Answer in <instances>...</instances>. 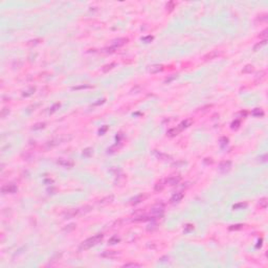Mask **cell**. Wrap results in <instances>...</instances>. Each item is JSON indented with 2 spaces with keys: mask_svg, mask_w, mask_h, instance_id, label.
Wrapping results in <instances>:
<instances>
[{
  "mask_svg": "<svg viewBox=\"0 0 268 268\" xmlns=\"http://www.w3.org/2000/svg\"><path fill=\"white\" fill-rule=\"evenodd\" d=\"M103 238H104V235L103 234H98V235H95L91 238H88L87 240H85L84 242H82L81 244V246H80V249L81 250H86V249H89V248H91L93 246H95L97 244H99L101 241L103 240Z\"/></svg>",
  "mask_w": 268,
  "mask_h": 268,
  "instance_id": "cell-1",
  "label": "cell"
},
{
  "mask_svg": "<svg viewBox=\"0 0 268 268\" xmlns=\"http://www.w3.org/2000/svg\"><path fill=\"white\" fill-rule=\"evenodd\" d=\"M16 191H17V187L14 183H8L5 186H3L1 189L2 194H14L16 193Z\"/></svg>",
  "mask_w": 268,
  "mask_h": 268,
  "instance_id": "cell-2",
  "label": "cell"
},
{
  "mask_svg": "<svg viewBox=\"0 0 268 268\" xmlns=\"http://www.w3.org/2000/svg\"><path fill=\"white\" fill-rule=\"evenodd\" d=\"M231 168V161L229 160H224L219 163V171L221 173H227Z\"/></svg>",
  "mask_w": 268,
  "mask_h": 268,
  "instance_id": "cell-3",
  "label": "cell"
},
{
  "mask_svg": "<svg viewBox=\"0 0 268 268\" xmlns=\"http://www.w3.org/2000/svg\"><path fill=\"white\" fill-rule=\"evenodd\" d=\"M181 180V177L179 175H174V176H170L169 178H166L164 180L165 181V184H168V186H176L180 182Z\"/></svg>",
  "mask_w": 268,
  "mask_h": 268,
  "instance_id": "cell-4",
  "label": "cell"
},
{
  "mask_svg": "<svg viewBox=\"0 0 268 268\" xmlns=\"http://www.w3.org/2000/svg\"><path fill=\"white\" fill-rule=\"evenodd\" d=\"M147 198H148V195L147 194H139V195L135 196V197H133L132 199L130 200V204H132V205L138 204V203H140V202L145 201Z\"/></svg>",
  "mask_w": 268,
  "mask_h": 268,
  "instance_id": "cell-5",
  "label": "cell"
},
{
  "mask_svg": "<svg viewBox=\"0 0 268 268\" xmlns=\"http://www.w3.org/2000/svg\"><path fill=\"white\" fill-rule=\"evenodd\" d=\"M80 208H71V210H68L67 212H65L64 214V218L65 219H70V218H73L75 216L80 215Z\"/></svg>",
  "mask_w": 268,
  "mask_h": 268,
  "instance_id": "cell-6",
  "label": "cell"
},
{
  "mask_svg": "<svg viewBox=\"0 0 268 268\" xmlns=\"http://www.w3.org/2000/svg\"><path fill=\"white\" fill-rule=\"evenodd\" d=\"M127 43H128V39L127 38H118V39L113 41L111 46H113L115 49H117V48H120V47L124 46L125 44H127Z\"/></svg>",
  "mask_w": 268,
  "mask_h": 268,
  "instance_id": "cell-7",
  "label": "cell"
},
{
  "mask_svg": "<svg viewBox=\"0 0 268 268\" xmlns=\"http://www.w3.org/2000/svg\"><path fill=\"white\" fill-rule=\"evenodd\" d=\"M220 56V51L218 50H211L210 52H207L206 55L203 56V61H210V60H214V59H216L217 57Z\"/></svg>",
  "mask_w": 268,
  "mask_h": 268,
  "instance_id": "cell-8",
  "label": "cell"
},
{
  "mask_svg": "<svg viewBox=\"0 0 268 268\" xmlns=\"http://www.w3.org/2000/svg\"><path fill=\"white\" fill-rule=\"evenodd\" d=\"M57 163L59 165H61L63 166V168H67V169H70V168H72V166L74 165L73 161H71V160H68V159H59Z\"/></svg>",
  "mask_w": 268,
  "mask_h": 268,
  "instance_id": "cell-9",
  "label": "cell"
},
{
  "mask_svg": "<svg viewBox=\"0 0 268 268\" xmlns=\"http://www.w3.org/2000/svg\"><path fill=\"white\" fill-rule=\"evenodd\" d=\"M192 124H193V120H192V118H188V120H184L183 122H181L177 127H178V129H179L180 131H182L184 129L189 128L190 126H192Z\"/></svg>",
  "mask_w": 268,
  "mask_h": 268,
  "instance_id": "cell-10",
  "label": "cell"
},
{
  "mask_svg": "<svg viewBox=\"0 0 268 268\" xmlns=\"http://www.w3.org/2000/svg\"><path fill=\"white\" fill-rule=\"evenodd\" d=\"M183 193H181V192H177V193H175L173 196H172L171 197V203H178V202H180L181 200H182V198H183Z\"/></svg>",
  "mask_w": 268,
  "mask_h": 268,
  "instance_id": "cell-11",
  "label": "cell"
},
{
  "mask_svg": "<svg viewBox=\"0 0 268 268\" xmlns=\"http://www.w3.org/2000/svg\"><path fill=\"white\" fill-rule=\"evenodd\" d=\"M163 70V66L162 65H159V64H155V65H152L149 68V72L150 73H158L160 71Z\"/></svg>",
  "mask_w": 268,
  "mask_h": 268,
  "instance_id": "cell-12",
  "label": "cell"
},
{
  "mask_svg": "<svg viewBox=\"0 0 268 268\" xmlns=\"http://www.w3.org/2000/svg\"><path fill=\"white\" fill-rule=\"evenodd\" d=\"M113 199H114V197H113V195L107 196L106 198H103V199H101V200L99 201V204H101V205H106V204H109V203H111V202L113 201Z\"/></svg>",
  "mask_w": 268,
  "mask_h": 268,
  "instance_id": "cell-13",
  "label": "cell"
},
{
  "mask_svg": "<svg viewBox=\"0 0 268 268\" xmlns=\"http://www.w3.org/2000/svg\"><path fill=\"white\" fill-rule=\"evenodd\" d=\"M118 254V252L116 250H106L102 253L103 258H114Z\"/></svg>",
  "mask_w": 268,
  "mask_h": 268,
  "instance_id": "cell-14",
  "label": "cell"
},
{
  "mask_svg": "<svg viewBox=\"0 0 268 268\" xmlns=\"http://www.w3.org/2000/svg\"><path fill=\"white\" fill-rule=\"evenodd\" d=\"M165 186H166L165 181L164 180H160L155 184V187H154V191H155V192H161Z\"/></svg>",
  "mask_w": 268,
  "mask_h": 268,
  "instance_id": "cell-15",
  "label": "cell"
},
{
  "mask_svg": "<svg viewBox=\"0 0 268 268\" xmlns=\"http://www.w3.org/2000/svg\"><path fill=\"white\" fill-rule=\"evenodd\" d=\"M181 132V131L178 129V127H175V128H172V129H170L168 132H166V134H168V136H170V137H174V136H176V135H178Z\"/></svg>",
  "mask_w": 268,
  "mask_h": 268,
  "instance_id": "cell-16",
  "label": "cell"
},
{
  "mask_svg": "<svg viewBox=\"0 0 268 268\" xmlns=\"http://www.w3.org/2000/svg\"><path fill=\"white\" fill-rule=\"evenodd\" d=\"M154 155H155L158 159H161V160H168L171 158L169 155H166V154L161 153V152H157V151H154Z\"/></svg>",
  "mask_w": 268,
  "mask_h": 268,
  "instance_id": "cell-17",
  "label": "cell"
},
{
  "mask_svg": "<svg viewBox=\"0 0 268 268\" xmlns=\"http://www.w3.org/2000/svg\"><path fill=\"white\" fill-rule=\"evenodd\" d=\"M251 114L255 117H263L264 116V111L262 110L261 108H255L251 111Z\"/></svg>",
  "mask_w": 268,
  "mask_h": 268,
  "instance_id": "cell-18",
  "label": "cell"
},
{
  "mask_svg": "<svg viewBox=\"0 0 268 268\" xmlns=\"http://www.w3.org/2000/svg\"><path fill=\"white\" fill-rule=\"evenodd\" d=\"M115 63H110V64H107V65H105V66H103V68H102V71L103 72H108L109 70H111V69H113L115 67Z\"/></svg>",
  "mask_w": 268,
  "mask_h": 268,
  "instance_id": "cell-19",
  "label": "cell"
},
{
  "mask_svg": "<svg viewBox=\"0 0 268 268\" xmlns=\"http://www.w3.org/2000/svg\"><path fill=\"white\" fill-rule=\"evenodd\" d=\"M252 71H253V66L250 64H248L242 69V73H251Z\"/></svg>",
  "mask_w": 268,
  "mask_h": 268,
  "instance_id": "cell-20",
  "label": "cell"
},
{
  "mask_svg": "<svg viewBox=\"0 0 268 268\" xmlns=\"http://www.w3.org/2000/svg\"><path fill=\"white\" fill-rule=\"evenodd\" d=\"M90 88H92L91 85L84 84V85H79V86H74V87H72V90H81V89H90Z\"/></svg>",
  "mask_w": 268,
  "mask_h": 268,
  "instance_id": "cell-21",
  "label": "cell"
},
{
  "mask_svg": "<svg viewBox=\"0 0 268 268\" xmlns=\"http://www.w3.org/2000/svg\"><path fill=\"white\" fill-rule=\"evenodd\" d=\"M267 203H268V201H267V198L266 197H264V198H262V199H260V202H259V206L261 207V208H266L267 207Z\"/></svg>",
  "mask_w": 268,
  "mask_h": 268,
  "instance_id": "cell-22",
  "label": "cell"
},
{
  "mask_svg": "<svg viewBox=\"0 0 268 268\" xmlns=\"http://www.w3.org/2000/svg\"><path fill=\"white\" fill-rule=\"evenodd\" d=\"M266 42H267V39H266V40H263V41H261V42H259V43H257V44H255V45L253 46V50H254V51L259 50L262 46H264V45L266 44Z\"/></svg>",
  "mask_w": 268,
  "mask_h": 268,
  "instance_id": "cell-23",
  "label": "cell"
},
{
  "mask_svg": "<svg viewBox=\"0 0 268 268\" xmlns=\"http://www.w3.org/2000/svg\"><path fill=\"white\" fill-rule=\"evenodd\" d=\"M265 74H266L265 71H264V70H261L260 72L257 74V78H255V82H259V81L261 82L262 80H263V79L265 78Z\"/></svg>",
  "mask_w": 268,
  "mask_h": 268,
  "instance_id": "cell-24",
  "label": "cell"
},
{
  "mask_svg": "<svg viewBox=\"0 0 268 268\" xmlns=\"http://www.w3.org/2000/svg\"><path fill=\"white\" fill-rule=\"evenodd\" d=\"M121 241V238L120 237H117V236H113L111 237L110 239H109V244H111V245H113V244H116Z\"/></svg>",
  "mask_w": 268,
  "mask_h": 268,
  "instance_id": "cell-25",
  "label": "cell"
},
{
  "mask_svg": "<svg viewBox=\"0 0 268 268\" xmlns=\"http://www.w3.org/2000/svg\"><path fill=\"white\" fill-rule=\"evenodd\" d=\"M240 125H241L240 121H239V120H236V121H234L233 123H231V125H230V128L233 129V130H237V129H239Z\"/></svg>",
  "mask_w": 268,
  "mask_h": 268,
  "instance_id": "cell-26",
  "label": "cell"
},
{
  "mask_svg": "<svg viewBox=\"0 0 268 268\" xmlns=\"http://www.w3.org/2000/svg\"><path fill=\"white\" fill-rule=\"evenodd\" d=\"M92 210V207L91 206H89V205H85V206H83L80 208V213L81 214H86V213H89Z\"/></svg>",
  "mask_w": 268,
  "mask_h": 268,
  "instance_id": "cell-27",
  "label": "cell"
},
{
  "mask_svg": "<svg viewBox=\"0 0 268 268\" xmlns=\"http://www.w3.org/2000/svg\"><path fill=\"white\" fill-rule=\"evenodd\" d=\"M92 153H93V150L91 148H87L84 150V152H83V155H84L85 157H89V156H91L92 155Z\"/></svg>",
  "mask_w": 268,
  "mask_h": 268,
  "instance_id": "cell-28",
  "label": "cell"
},
{
  "mask_svg": "<svg viewBox=\"0 0 268 268\" xmlns=\"http://www.w3.org/2000/svg\"><path fill=\"white\" fill-rule=\"evenodd\" d=\"M174 8H175V2H173V1H170L169 3H166V5H165V9H166V11L168 12H172L174 10Z\"/></svg>",
  "mask_w": 268,
  "mask_h": 268,
  "instance_id": "cell-29",
  "label": "cell"
},
{
  "mask_svg": "<svg viewBox=\"0 0 268 268\" xmlns=\"http://www.w3.org/2000/svg\"><path fill=\"white\" fill-rule=\"evenodd\" d=\"M41 39H34V40H31V41H28L27 42V45L28 46H35V45H37V44H39L40 42H41Z\"/></svg>",
  "mask_w": 268,
  "mask_h": 268,
  "instance_id": "cell-30",
  "label": "cell"
},
{
  "mask_svg": "<svg viewBox=\"0 0 268 268\" xmlns=\"http://www.w3.org/2000/svg\"><path fill=\"white\" fill-rule=\"evenodd\" d=\"M247 206V203H244V202H240V203H237L233 206V210H239V208H244Z\"/></svg>",
  "mask_w": 268,
  "mask_h": 268,
  "instance_id": "cell-31",
  "label": "cell"
},
{
  "mask_svg": "<svg viewBox=\"0 0 268 268\" xmlns=\"http://www.w3.org/2000/svg\"><path fill=\"white\" fill-rule=\"evenodd\" d=\"M227 144H228V138L227 137H222L221 139H220V146H221V148L226 147Z\"/></svg>",
  "mask_w": 268,
  "mask_h": 268,
  "instance_id": "cell-32",
  "label": "cell"
},
{
  "mask_svg": "<svg viewBox=\"0 0 268 268\" xmlns=\"http://www.w3.org/2000/svg\"><path fill=\"white\" fill-rule=\"evenodd\" d=\"M60 106H61V104H60V103H56L55 105H53V106L51 107V108H49V113L51 114V113H53L55 111H57L59 108H60Z\"/></svg>",
  "mask_w": 268,
  "mask_h": 268,
  "instance_id": "cell-33",
  "label": "cell"
},
{
  "mask_svg": "<svg viewBox=\"0 0 268 268\" xmlns=\"http://www.w3.org/2000/svg\"><path fill=\"white\" fill-rule=\"evenodd\" d=\"M242 227H243V224L231 225V226H229V230H238V229H241Z\"/></svg>",
  "mask_w": 268,
  "mask_h": 268,
  "instance_id": "cell-34",
  "label": "cell"
},
{
  "mask_svg": "<svg viewBox=\"0 0 268 268\" xmlns=\"http://www.w3.org/2000/svg\"><path fill=\"white\" fill-rule=\"evenodd\" d=\"M45 127V124L44 123H39V124H36L35 126L33 127V130H39V129H43Z\"/></svg>",
  "mask_w": 268,
  "mask_h": 268,
  "instance_id": "cell-35",
  "label": "cell"
},
{
  "mask_svg": "<svg viewBox=\"0 0 268 268\" xmlns=\"http://www.w3.org/2000/svg\"><path fill=\"white\" fill-rule=\"evenodd\" d=\"M35 90H36V88L35 87H32L29 90H27V91H25L24 93H23V97H29V95H32L35 92Z\"/></svg>",
  "mask_w": 268,
  "mask_h": 268,
  "instance_id": "cell-36",
  "label": "cell"
},
{
  "mask_svg": "<svg viewBox=\"0 0 268 268\" xmlns=\"http://www.w3.org/2000/svg\"><path fill=\"white\" fill-rule=\"evenodd\" d=\"M194 229V225L193 224H187L184 226V233H190L191 230Z\"/></svg>",
  "mask_w": 268,
  "mask_h": 268,
  "instance_id": "cell-37",
  "label": "cell"
},
{
  "mask_svg": "<svg viewBox=\"0 0 268 268\" xmlns=\"http://www.w3.org/2000/svg\"><path fill=\"white\" fill-rule=\"evenodd\" d=\"M140 266L141 265L138 263H126L123 265V267H140Z\"/></svg>",
  "mask_w": 268,
  "mask_h": 268,
  "instance_id": "cell-38",
  "label": "cell"
},
{
  "mask_svg": "<svg viewBox=\"0 0 268 268\" xmlns=\"http://www.w3.org/2000/svg\"><path fill=\"white\" fill-rule=\"evenodd\" d=\"M9 113H10V109L9 108H3L2 111H1V117L4 118L7 115H9Z\"/></svg>",
  "mask_w": 268,
  "mask_h": 268,
  "instance_id": "cell-39",
  "label": "cell"
},
{
  "mask_svg": "<svg viewBox=\"0 0 268 268\" xmlns=\"http://www.w3.org/2000/svg\"><path fill=\"white\" fill-rule=\"evenodd\" d=\"M147 229H148L149 231H150V230H151V231H153V230H155V229H157V225H156L155 223H152L151 225H149V227H148Z\"/></svg>",
  "mask_w": 268,
  "mask_h": 268,
  "instance_id": "cell-40",
  "label": "cell"
},
{
  "mask_svg": "<svg viewBox=\"0 0 268 268\" xmlns=\"http://www.w3.org/2000/svg\"><path fill=\"white\" fill-rule=\"evenodd\" d=\"M267 33H268V29H264L263 32L260 34V38H264V40H266V37H267Z\"/></svg>",
  "mask_w": 268,
  "mask_h": 268,
  "instance_id": "cell-41",
  "label": "cell"
},
{
  "mask_svg": "<svg viewBox=\"0 0 268 268\" xmlns=\"http://www.w3.org/2000/svg\"><path fill=\"white\" fill-rule=\"evenodd\" d=\"M258 20H259V21H266V20H267V15H266V14H264V15H261V16H259Z\"/></svg>",
  "mask_w": 268,
  "mask_h": 268,
  "instance_id": "cell-42",
  "label": "cell"
},
{
  "mask_svg": "<svg viewBox=\"0 0 268 268\" xmlns=\"http://www.w3.org/2000/svg\"><path fill=\"white\" fill-rule=\"evenodd\" d=\"M75 224H70V225H68V227H66V228H64V230H71V229H74L75 228Z\"/></svg>",
  "mask_w": 268,
  "mask_h": 268,
  "instance_id": "cell-43",
  "label": "cell"
},
{
  "mask_svg": "<svg viewBox=\"0 0 268 268\" xmlns=\"http://www.w3.org/2000/svg\"><path fill=\"white\" fill-rule=\"evenodd\" d=\"M176 78H177V74H173V76H170L169 79H166V80H165V83H170L171 81H173V80L176 79Z\"/></svg>",
  "mask_w": 268,
  "mask_h": 268,
  "instance_id": "cell-44",
  "label": "cell"
},
{
  "mask_svg": "<svg viewBox=\"0 0 268 268\" xmlns=\"http://www.w3.org/2000/svg\"><path fill=\"white\" fill-rule=\"evenodd\" d=\"M153 40V37H151V36H148V37L146 38H142V41H145V42H147V41H152Z\"/></svg>",
  "mask_w": 268,
  "mask_h": 268,
  "instance_id": "cell-45",
  "label": "cell"
},
{
  "mask_svg": "<svg viewBox=\"0 0 268 268\" xmlns=\"http://www.w3.org/2000/svg\"><path fill=\"white\" fill-rule=\"evenodd\" d=\"M266 158H267V154H264L263 156L260 157V160H261V161H263V162H266V160H267Z\"/></svg>",
  "mask_w": 268,
  "mask_h": 268,
  "instance_id": "cell-46",
  "label": "cell"
},
{
  "mask_svg": "<svg viewBox=\"0 0 268 268\" xmlns=\"http://www.w3.org/2000/svg\"><path fill=\"white\" fill-rule=\"evenodd\" d=\"M107 129H108V127H107V126H105V127H104L103 129H101V130H100V132H99V133H100V135L104 134V132H105V131H106Z\"/></svg>",
  "mask_w": 268,
  "mask_h": 268,
  "instance_id": "cell-47",
  "label": "cell"
}]
</instances>
